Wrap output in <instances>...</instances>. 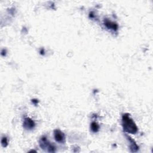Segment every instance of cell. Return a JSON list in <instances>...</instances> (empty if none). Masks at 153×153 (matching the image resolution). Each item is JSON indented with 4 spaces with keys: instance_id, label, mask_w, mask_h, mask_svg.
Segmentation results:
<instances>
[{
    "instance_id": "1",
    "label": "cell",
    "mask_w": 153,
    "mask_h": 153,
    "mask_svg": "<svg viewBox=\"0 0 153 153\" xmlns=\"http://www.w3.org/2000/svg\"><path fill=\"white\" fill-rule=\"evenodd\" d=\"M122 125L125 132L135 134L138 132V127L128 114H124L122 117Z\"/></svg>"
},
{
    "instance_id": "2",
    "label": "cell",
    "mask_w": 153,
    "mask_h": 153,
    "mask_svg": "<svg viewBox=\"0 0 153 153\" xmlns=\"http://www.w3.org/2000/svg\"><path fill=\"white\" fill-rule=\"evenodd\" d=\"M40 145L43 150H46V151L47 152H54L56 151V148L55 146L53 145L50 144L47 141V139L45 137H43L41 139L40 142Z\"/></svg>"
},
{
    "instance_id": "3",
    "label": "cell",
    "mask_w": 153,
    "mask_h": 153,
    "mask_svg": "<svg viewBox=\"0 0 153 153\" xmlns=\"http://www.w3.org/2000/svg\"><path fill=\"white\" fill-rule=\"evenodd\" d=\"M54 136L55 140L57 142H63L65 141V136L61 130H55L54 132Z\"/></svg>"
},
{
    "instance_id": "4",
    "label": "cell",
    "mask_w": 153,
    "mask_h": 153,
    "mask_svg": "<svg viewBox=\"0 0 153 153\" xmlns=\"http://www.w3.org/2000/svg\"><path fill=\"white\" fill-rule=\"evenodd\" d=\"M35 126V123L30 118H26L23 122V127L26 129H32Z\"/></svg>"
},
{
    "instance_id": "5",
    "label": "cell",
    "mask_w": 153,
    "mask_h": 153,
    "mask_svg": "<svg viewBox=\"0 0 153 153\" xmlns=\"http://www.w3.org/2000/svg\"><path fill=\"white\" fill-rule=\"evenodd\" d=\"M126 137L128 138V140L129 141L130 143V149L131 150L132 152H137L139 150V146L137 145V144H136V142H135L134 140H133L129 136L126 135Z\"/></svg>"
},
{
    "instance_id": "6",
    "label": "cell",
    "mask_w": 153,
    "mask_h": 153,
    "mask_svg": "<svg viewBox=\"0 0 153 153\" xmlns=\"http://www.w3.org/2000/svg\"><path fill=\"white\" fill-rule=\"evenodd\" d=\"M105 25L108 28V29H111L114 31H117L118 29V25L116 23L112 22L111 21L106 20L105 21Z\"/></svg>"
},
{
    "instance_id": "7",
    "label": "cell",
    "mask_w": 153,
    "mask_h": 153,
    "mask_svg": "<svg viewBox=\"0 0 153 153\" xmlns=\"http://www.w3.org/2000/svg\"><path fill=\"white\" fill-rule=\"evenodd\" d=\"M99 125L96 123V122H93L91 124V128L93 132H96L99 130Z\"/></svg>"
},
{
    "instance_id": "8",
    "label": "cell",
    "mask_w": 153,
    "mask_h": 153,
    "mask_svg": "<svg viewBox=\"0 0 153 153\" xmlns=\"http://www.w3.org/2000/svg\"><path fill=\"white\" fill-rule=\"evenodd\" d=\"M1 144L3 145V146L4 147H6V146H7L8 145V142H7V139L6 138H3L2 140H1Z\"/></svg>"
}]
</instances>
